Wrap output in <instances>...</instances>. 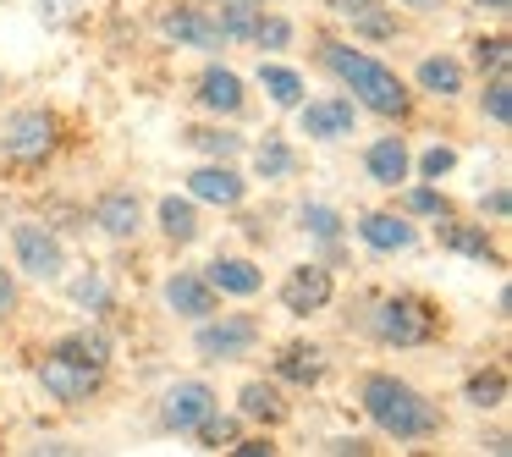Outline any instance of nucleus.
Segmentation results:
<instances>
[{"mask_svg":"<svg viewBox=\"0 0 512 457\" xmlns=\"http://www.w3.org/2000/svg\"><path fill=\"white\" fill-rule=\"evenodd\" d=\"M320 67L342 83V94H353L358 111L380 116V122H408L413 116V89L397 78V67L358 50L353 39H320Z\"/></svg>","mask_w":512,"mask_h":457,"instance_id":"obj_1","label":"nucleus"},{"mask_svg":"<svg viewBox=\"0 0 512 457\" xmlns=\"http://www.w3.org/2000/svg\"><path fill=\"white\" fill-rule=\"evenodd\" d=\"M358 408L386 441H430V435L446 430L441 402H430L413 380L391 375V369H369L358 380Z\"/></svg>","mask_w":512,"mask_h":457,"instance_id":"obj_2","label":"nucleus"},{"mask_svg":"<svg viewBox=\"0 0 512 457\" xmlns=\"http://www.w3.org/2000/svg\"><path fill=\"white\" fill-rule=\"evenodd\" d=\"M441 331H446L441 309L430 298H419V292H391V298H380L369 309V336L380 347H424Z\"/></svg>","mask_w":512,"mask_h":457,"instance_id":"obj_3","label":"nucleus"},{"mask_svg":"<svg viewBox=\"0 0 512 457\" xmlns=\"http://www.w3.org/2000/svg\"><path fill=\"white\" fill-rule=\"evenodd\" d=\"M56 149H61V116L56 111H45V105H17V111H6V122H0V160L34 171Z\"/></svg>","mask_w":512,"mask_h":457,"instance_id":"obj_4","label":"nucleus"},{"mask_svg":"<svg viewBox=\"0 0 512 457\" xmlns=\"http://www.w3.org/2000/svg\"><path fill=\"white\" fill-rule=\"evenodd\" d=\"M34 375H39V386H45V397L61 402V408H83V402L100 397V386H105V364H94V358L72 353V347H61V342H50V353L34 364Z\"/></svg>","mask_w":512,"mask_h":457,"instance_id":"obj_5","label":"nucleus"},{"mask_svg":"<svg viewBox=\"0 0 512 457\" xmlns=\"http://www.w3.org/2000/svg\"><path fill=\"white\" fill-rule=\"evenodd\" d=\"M259 320L254 314H221L215 309L210 320H193V353L204 358V364H237V358H248L259 347Z\"/></svg>","mask_w":512,"mask_h":457,"instance_id":"obj_6","label":"nucleus"},{"mask_svg":"<svg viewBox=\"0 0 512 457\" xmlns=\"http://www.w3.org/2000/svg\"><path fill=\"white\" fill-rule=\"evenodd\" d=\"M12 259L28 281H39V287H56V281L67 276V243H61L45 221H17L12 226Z\"/></svg>","mask_w":512,"mask_h":457,"instance_id":"obj_7","label":"nucleus"},{"mask_svg":"<svg viewBox=\"0 0 512 457\" xmlns=\"http://www.w3.org/2000/svg\"><path fill=\"white\" fill-rule=\"evenodd\" d=\"M281 309L292 314V320H309V314H325L336 298V276L325 265H314V259H303V265H292L287 276H281Z\"/></svg>","mask_w":512,"mask_h":457,"instance_id":"obj_8","label":"nucleus"},{"mask_svg":"<svg viewBox=\"0 0 512 457\" xmlns=\"http://www.w3.org/2000/svg\"><path fill=\"white\" fill-rule=\"evenodd\" d=\"M215 408H221V397H215L210 380H177V386H166V397H160V430L193 435Z\"/></svg>","mask_w":512,"mask_h":457,"instance_id":"obj_9","label":"nucleus"},{"mask_svg":"<svg viewBox=\"0 0 512 457\" xmlns=\"http://www.w3.org/2000/svg\"><path fill=\"white\" fill-rule=\"evenodd\" d=\"M331 6V17L347 28L353 39H364V45H391V39L402 34V17L391 0H325Z\"/></svg>","mask_w":512,"mask_h":457,"instance_id":"obj_10","label":"nucleus"},{"mask_svg":"<svg viewBox=\"0 0 512 457\" xmlns=\"http://www.w3.org/2000/svg\"><path fill=\"white\" fill-rule=\"evenodd\" d=\"M353 127H358L353 94H320V100L298 105V133L314 138V144H342V138H353Z\"/></svg>","mask_w":512,"mask_h":457,"instance_id":"obj_11","label":"nucleus"},{"mask_svg":"<svg viewBox=\"0 0 512 457\" xmlns=\"http://www.w3.org/2000/svg\"><path fill=\"white\" fill-rule=\"evenodd\" d=\"M160 39L166 45H177V50H226V34L215 28V12L210 6H166L160 12Z\"/></svg>","mask_w":512,"mask_h":457,"instance_id":"obj_12","label":"nucleus"},{"mask_svg":"<svg viewBox=\"0 0 512 457\" xmlns=\"http://www.w3.org/2000/svg\"><path fill=\"white\" fill-rule=\"evenodd\" d=\"M188 199L193 204H215V210H243L248 182L232 160H204V166L188 171Z\"/></svg>","mask_w":512,"mask_h":457,"instance_id":"obj_13","label":"nucleus"},{"mask_svg":"<svg viewBox=\"0 0 512 457\" xmlns=\"http://www.w3.org/2000/svg\"><path fill=\"white\" fill-rule=\"evenodd\" d=\"M89 215H94V226H100L105 237H116V243H133V237L144 232V199H138V188H127V182L105 188Z\"/></svg>","mask_w":512,"mask_h":457,"instance_id":"obj_14","label":"nucleus"},{"mask_svg":"<svg viewBox=\"0 0 512 457\" xmlns=\"http://www.w3.org/2000/svg\"><path fill=\"white\" fill-rule=\"evenodd\" d=\"M160 298H166V309L177 314V320H210L215 309H221V292L204 281V270H171L166 287H160Z\"/></svg>","mask_w":512,"mask_h":457,"instance_id":"obj_15","label":"nucleus"},{"mask_svg":"<svg viewBox=\"0 0 512 457\" xmlns=\"http://www.w3.org/2000/svg\"><path fill=\"white\" fill-rule=\"evenodd\" d=\"M353 232H358V243H364L369 254H408V248L419 243V226H413L402 210H364Z\"/></svg>","mask_w":512,"mask_h":457,"instance_id":"obj_16","label":"nucleus"},{"mask_svg":"<svg viewBox=\"0 0 512 457\" xmlns=\"http://www.w3.org/2000/svg\"><path fill=\"white\" fill-rule=\"evenodd\" d=\"M193 105L199 111H210V116H243L248 111V83L237 78L232 67H204L199 72V83H193Z\"/></svg>","mask_w":512,"mask_h":457,"instance_id":"obj_17","label":"nucleus"},{"mask_svg":"<svg viewBox=\"0 0 512 457\" xmlns=\"http://www.w3.org/2000/svg\"><path fill=\"white\" fill-rule=\"evenodd\" d=\"M204 281H210L221 298H259V292H265V270L243 254H215L210 265H204Z\"/></svg>","mask_w":512,"mask_h":457,"instance_id":"obj_18","label":"nucleus"},{"mask_svg":"<svg viewBox=\"0 0 512 457\" xmlns=\"http://www.w3.org/2000/svg\"><path fill=\"white\" fill-rule=\"evenodd\" d=\"M413 89L430 94V100H441V105H452L457 94L468 89V67L457 56H446V50L441 56H424L419 67H413Z\"/></svg>","mask_w":512,"mask_h":457,"instance_id":"obj_19","label":"nucleus"},{"mask_svg":"<svg viewBox=\"0 0 512 457\" xmlns=\"http://www.w3.org/2000/svg\"><path fill=\"white\" fill-rule=\"evenodd\" d=\"M287 397H281V380H243L237 386V419L248 424H265V430H276V424H287Z\"/></svg>","mask_w":512,"mask_h":457,"instance_id":"obj_20","label":"nucleus"},{"mask_svg":"<svg viewBox=\"0 0 512 457\" xmlns=\"http://www.w3.org/2000/svg\"><path fill=\"white\" fill-rule=\"evenodd\" d=\"M364 171H369V182H375V188H402V182H408V171H413L408 138H397V133L375 138V144L364 149Z\"/></svg>","mask_w":512,"mask_h":457,"instance_id":"obj_21","label":"nucleus"},{"mask_svg":"<svg viewBox=\"0 0 512 457\" xmlns=\"http://www.w3.org/2000/svg\"><path fill=\"white\" fill-rule=\"evenodd\" d=\"M155 226H160V237H166L171 248L199 243V232H204V226H199V204H193L188 193H182V199H177V193H166V199L155 204Z\"/></svg>","mask_w":512,"mask_h":457,"instance_id":"obj_22","label":"nucleus"},{"mask_svg":"<svg viewBox=\"0 0 512 457\" xmlns=\"http://www.w3.org/2000/svg\"><path fill=\"white\" fill-rule=\"evenodd\" d=\"M276 380L281 386H320L325 380V353L314 342H287L276 353Z\"/></svg>","mask_w":512,"mask_h":457,"instance_id":"obj_23","label":"nucleus"},{"mask_svg":"<svg viewBox=\"0 0 512 457\" xmlns=\"http://www.w3.org/2000/svg\"><path fill=\"white\" fill-rule=\"evenodd\" d=\"M435 232H441V248H452V254H463V259H490V265H501V254H496V243H490L485 226L446 215V221H435Z\"/></svg>","mask_w":512,"mask_h":457,"instance_id":"obj_24","label":"nucleus"},{"mask_svg":"<svg viewBox=\"0 0 512 457\" xmlns=\"http://www.w3.org/2000/svg\"><path fill=\"white\" fill-rule=\"evenodd\" d=\"M259 89L270 94L276 111H298L303 94H309V83H303V72L287 67V61H259Z\"/></svg>","mask_w":512,"mask_h":457,"instance_id":"obj_25","label":"nucleus"},{"mask_svg":"<svg viewBox=\"0 0 512 457\" xmlns=\"http://www.w3.org/2000/svg\"><path fill=\"white\" fill-rule=\"evenodd\" d=\"M182 144L199 149L204 160H237V155H248L243 133H237V127H221V116H215L210 127H188V133H182Z\"/></svg>","mask_w":512,"mask_h":457,"instance_id":"obj_26","label":"nucleus"},{"mask_svg":"<svg viewBox=\"0 0 512 457\" xmlns=\"http://www.w3.org/2000/svg\"><path fill=\"white\" fill-rule=\"evenodd\" d=\"M298 171V149L287 144L281 133H265L254 144V177L259 182H281V177H292Z\"/></svg>","mask_w":512,"mask_h":457,"instance_id":"obj_27","label":"nucleus"},{"mask_svg":"<svg viewBox=\"0 0 512 457\" xmlns=\"http://www.w3.org/2000/svg\"><path fill=\"white\" fill-rule=\"evenodd\" d=\"M265 17L259 0H221V12H215V28L226 34V45H254V28Z\"/></svg>","mask_w":512,"mask_h":457,"instance_id":"obj_28","label":"nucleus"},{"mask_svg":"<svg viewBox=\"0 0 512 457\" xmlns=\"http://www.w3.org/2000/svg\"><path fill=\"white\" fill-rule=\"evenodd\" d=\"M61 281H67V298L78 303V309H89V314L111 309V281H105L100 265H83L78 276H61Z\"/></svg>","mask_w":512,"mask_h":457,"instance_id":"obj_29","label":"nucleus"},{"mask_svg":"<svg viewBox=\"0 0 512 457\" xmlns=\"http://www.w3.org/2000/svg\"><path fill=\"white\" fill-rule=\"evenodd\" d=\"M402 215H408V221H446V215H457V210L441 188H430V182H402Z\"/></svg>","mask_w":512,"mask_h":457,"instance_id":"obj_30","label":"nucleus"},{"mask_svg":"<svg viewBox=\"0 0 512 457\" xmlns=\"http://www.w3.org/2000/svg\"><path fill=\"white\" fill-rule=\"evenodd\" d=\"M463 402L479 408V413L501 408V402H507V369H479V375H468L463 380Z\"/></svg>","mask_w":512,"mask_h":457,"instance_id":"obj_31","label":"nucleus"},{"mask_svg":"<svg viewBox=\"0 0 512 457\" xmlns=\"http://www.w3.org/2000/svg\"><path fill=\"white\" fill-rule=\"evenodd\" d=\"M298 221H303V232L320 237V243H336V237H342V226H347L342 210H331V204H303Z\"/></svg>","mask_w":512,"mask_h":457,"instance_id":"obj_32","label":"nucleus"},{"mask_svg":"<svg viewBox=\"0 0 512 457\" xmlns=\"http://www.w3.org/2000/svg\"><path fill=\"white\" fill-rule=\"evenodd\" d=\"M479 111H485L496 127H507V122H512V89H507V72H490L485 94H479Z\"/></svg>","mask_w":512,"mask_h":457,"instance_id":"obj_33","label":"nucleus"},{"mask_svg":"<svg viewBox=\"0 0 512 457\" xmlns=\"http://www.w3.org/2000/svg\"><path fill=\"white\" fill-rule=\"evenodd\" d=\"M237 435H243V424H237V419H226V413L215 408L210 419H204L199 430H193V441H199V446H210V452H221V446H232V441H237Z\"/></svg>","mask_w":512,"mask_h":457,"instance_id":"obj_34","label":"nucleus"},{"mask_svg":"<svg viewBox=\"0 0 512 457\" xmlns=\"http://www.w3.org/2000/svg\"><path fill=\"white\" fill-rule=\"evenodd\" d=\"M292 45V23L281 12H265L254 28V50H287Z\"/></svg>","mask_w":512,"mask_h":457,"instance_id":"obj_35","label":"nucleus"},{"mask_svg":"<svg viewBox=\"0 0 512 457\" xmlns=\"http://www.w3.org/2000/svg\"><path fill=\"white\" fill-rule=\"evenodd\" d=\"M474 67L479 72H507V34L474 39Z\"/></svg>","mask_w":512,"mask_h":457,"instance_id":"obj_36","label":"nucleus"},{"mask_svg":"<svg viewBox=\"0 0 512 457\" xmlns=\"http://www.w3.org/2000/svg\"><path fill=\"white\" fill-rule=\"evenodd\" d=\"M452 166H457V149H452V144H430V149L419 155V177H424V182H441Z\"/></svg>","mask_w":512,"mask_h":457,"instance_id":"obj_37","label":"nucleus"},{"mask_svg":"<svg viewBox=\"0 0 512 457\" xmlns=\"http://www.w3.org/2000/svg\"><path fill=\"white\" fill-rule=\"evenodd\" d=\"M83 17V0H39V23L45 28H72Z\"/></svg>","mask_w":512,"mask_h":457,"instance_id":"obj_38","label":"nucleus"},{"mask_svg":"<svg viewBox=\"0 0 512 457\" xmlns=\"http://www.w3.org/2000/svg\"><path fill=\"white\" fill-rule=\"evenodd\" d=\"M17 303H23V287H17V270H0V325L17 314Z\"/></svg>","mask_w":512,"mask_h":457,"instance_id":"obj_39","label":"nucleus"},{"mask_svg":"<svg viewBox=\"0 0 512 457\" xmlns=\"http://www.w3.org/2000/svg\"><path fill=\"white\" fill-rule=\"evenodd\" d=\"M479 210H490V221H507V210H512V199H507V188H490L485 199H479Z\"/></svg>","mask_w":512,"mask_h":457,"instance_id":"obj_40","label":"nucleus"},{"mask_svg":"<svg viewBox=\"0 0 512 457\" xmlns=\"http://www.w3.org/2000/svg\"><path fill=\"white\" fill-rule=\"evenodd\" d=\"M391 6H402V12H419V17H435V12H446V0H391Z\"/></svg>","mask_w":512,"mask_h":457,"instance_id":"obj_41","label":"nucleus"},{"mask_svg":"<svg viewBox=\"0 0 512 457\" xmlns=\"http://www.w3.org/2000/svg\"><path fill=\"white\" fill-rule=\"evenodd\" d=\"M325 452H369V441H358V435H353V441L336 435V441H325Z\"/></svg>","mask_w":512,"mask_h":457,"instance_id":"obj_42","label":"nucleus"},{"mask_svg":"<svg viewBox=\"0 0 512 457\" xmlns=\"http://www.w3.org/2000/svg\"><path fill=\"white\" fill-rule=\"evenodd\" d=\"M468 6H474V12H490V17H507L512 0H468Z\"/></svg>","mask_w":512,"mask_h":457,"instance_id":"obj_43","label":"nucleus"},{"mask_svg":"<svg viewBox=\"0 0 512 457\" xmlns=\"http://www.w3.org/2000/svg\"><path fill=\"white\" fill-rule=\"evenodd\" d=\"M259 6H276V0H259Z\"/></svg>","mask_w":512,"mask_h":457,"instance_id":"obj_44","label":"nucleus"},{"mask_svg":"<svg viewBox=\"0 0 512 457\" xmlns=\"http://www.w3.org/2000/svg\"><path fill=\"white\" fill-rule=\"evenodd\" d=\"M204 6H221V0H204Z\"/></svg>","mask_w":512,"mask_h":457,"instance_id":"obj_45","label":"nucleus"},{"mask_svg":"<svg viewBox=\"0 0 512 457\" xmlns=\"http://www.w3.org/2000/svg\"><path fill=\"white\" fill-rule=\"evenodd\" d=\"M0 94H6V78H0Z\"/></svg>","mask_w":512,"mask_h":457,"instance_id":"obj_46","label":"nucleus"}]
</instances>
